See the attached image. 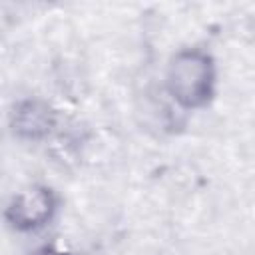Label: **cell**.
Masks as SVG:
<instances>
[{
    "label": "cell",
    "mask_w": 255,
    "mask_h": 255,
    "mask_svg": "<svg viewBox=\"0 0 255 255\" xmlns=\"http://www.w3.org/2000/svg\"><path fill=\"white\" fill-rule=\"evenodd\" d=\"M163 90L173 108L183 114L211 108L219 92V66L213 52L201 44L177 48L165 64Z\"/></svg>",
    "instance_id": "6da1fadb"
},
{
    "label": "cell",
    "mask_w": 255,
    "mask_h": 255,
    "mask_svg": "<svg viewBox=\"0 0 255 255\" xmlns=\"http://www.w3.org/2000/svg\"><path fill=\"white\" fill-rule=\"evenodd\" d=\"M62 207V197L50 183L34 181L14 191L2 211L4 223L12 233L36 235L48 229Z\"/></svg>",
    "instance_id": "7a4b0ae2"
},
{
    "label": "cell",
    "mask_w": 255,
    "mask_h": 255,
    "mask_svg": "<svg viewBox=\"0 0 255 255\" xmlns=\"http://www.w3.org/2000/svg\"><path fill=\"white\" fill-rule=\"evenodd\" d=\"M8 131L22 143H48L64 126L62 112L42 96L16 98L6 114Z\"/></svg>",
    "instance_id": "3957f363"
},
{
    "label": "cell",
    "mask_w": 255,
    "mask_h": 255,
    "mask_svg": "<svg viewBox=\"0 0 255 255\" xmlns=\"http://www.w3.org/2000/svg\"><path fill=\"white\" fill-rule=\"evenodd\" d=\"M90 141V129L80 124H64L60 131L46 143V153L60 169H72L80 165L84 149Z\"/></svg>",
    "instance_id": "277c9868"
},
{
    "label": "cell",
    "mask_w": 255,
    "mask_h": 255,
    "mask_svg": "<svg viewBox=\"0 0 255 255\" xmlns=\"http://www.w3.org/2000/svg\"><path fill=\"white\" fill-rule=\"evenodd\" d=\"M30 255H82V253L64 249V247H60V245H56V243H42V245H38Z\"/></svg>",
    "instance_id": "5b68a950"
}]
</instances>
